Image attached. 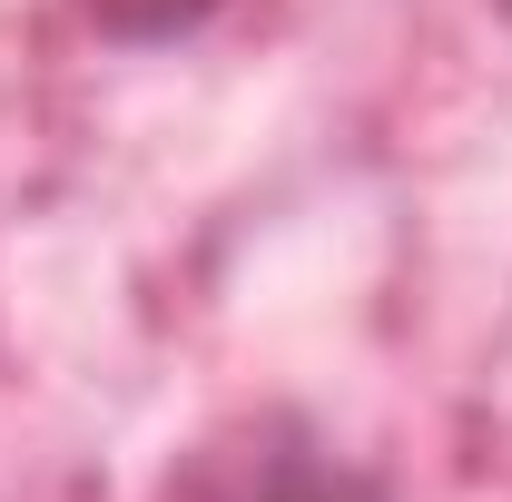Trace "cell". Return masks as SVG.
<instances>
[{
  "label": "cell",
  "mask_w": 512,
  "mask_h": 502,
  "mask_svg": "<svg viewBox=\"0 0 512 502\" xmlns=\"http://www.w3.org/2000/svg\"><path fill=\"white\" fill-rule=\"evenodd\" d=\"M188 502H404V483L345 453L306 404H256L197 453Z\"/></svg>",
  "instance_id": "6da1fadb"
},
{
  "label": "cell",
  "mask_w": 512,
  "mask_h": 502,
  "mask_svg": "<svg viewBox=\"0 0 512 502\" xmlns=\"http://www.w3.org/2000/svg\"><path fill=\"white\" fill-rule=\"evenodd\" d=\"M69 10H79V30L109 40V50H178L197 30H217L237 0H69Z\"/></svg>",
  "instance_id": "7a4b0ae2"
},
{
  "label": "cell",
  "mask_w": 512,
  "mask_h": 502,
  "mask_svg": "<svg viewBox=\"0 0 512 502\" xmlns=\"http://www.w3.org/2000/svg\"><path fill=\"white\" fill-rule=\"evenodd\" d=\"M493 20H503V30H512V0H493Z\"/></svg>",
  "instance_id": "3957f363"
}]
</instances>
